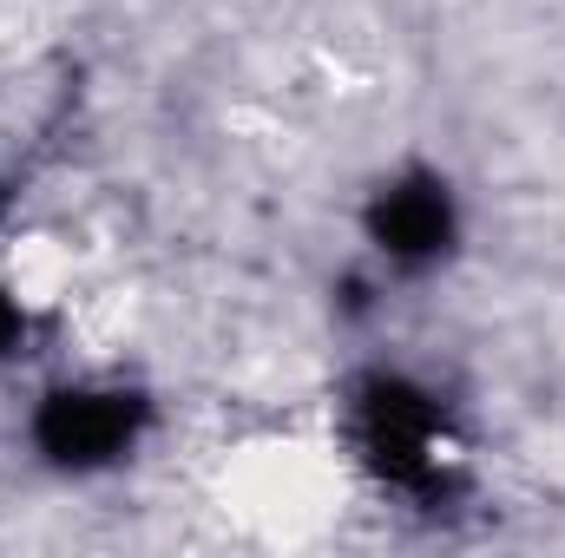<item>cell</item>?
Returning <instances> with one entry per match:
<instances>
[{
	"label": "cell",
	"mask_w": 565,
	"mask_h": 558,
	"mask_svg": "<svg viewBox=\"0 0 565 558\" xmlns=\"http://www.w3.org/2000/svg\"><path fill=\"white\" fill-rule=\"evenodd\" d=\"M369 250L382 270L395 277H427L440 270L454 250H460V211H454V191L447 178H395L375 191L369 204Z\"/></svg>",
	"instance_id": "1"
},
{
	"label": "cell",
	"mask_w": 565,
	"mask_h": 558,
	"mask_svg": "<svg viewBox=\"0 0 565 558\" xmlns=\"http://www.w3.org/2000/svg\"><path fill=\"white\" fill-rule=\"evenodd\" d=\"M40 440H46V460L66 466V473L113 466V460L132 447V401H126L119 388H73V395H53V408L40 420Z\"/></svg>",
	"instance_id": "2"
},
{
	"label": "cell",
	"mask_w": 565,
	"mask_h": 558,
	"mask_svg": "<svg viewBox=\"0 0 565 558\" xmlns=\"http://www.w3.org/2000/svg\"><path fill=\"white\" fill-rule=\"evenodd\" d=\"M20 329H26V315H20V296H13V282H0V348H7Z\"/></svg>",
	"instance_id": "3"
}]
</instances>
